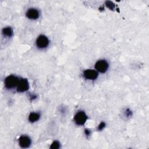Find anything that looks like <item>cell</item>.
Returning a JSON list of instances; mask_svg holds the SVG:
<instances>
[{
    "mask_svg": "<svg viewBox=\"0 0 149 149\" xmlns=\"http://www.w3.org/2000/svg\"><path fill=\"white\" fill-rule=\"evenodd\" d=\"M105 127V123L104 122H101L100 125L98 126V130H102L104 127Z\"/></svg>",
    "mask_w": 149,
    "mask_h": 149,
    "instance_id": "13",
    "label": "cell"
},
{
    "mask_svg": "<svg viewBox=\"0 0 149 149\" xmlns=\"http://www.w3.org/2000/svg\"><path fill=\"white\" fill-rule=\"evenodd\" d=\"M87 119V116L84 111H78L74 116V122L77 125H83Z\"/></svg>",
    "mask_w": 149,
    "mask_h": 149,
    "instance_id": "2",
    "label": "cell"
},
{
    "mask_svg": "<svg viewBox=\"0 0 149 149\" xmlns=\"http://www.w3.org/2000/svg\"><path fill=\"white\" fill-rule=\"evenodd\" d=\"M84 77L88 80H95L98 77V73L93 69H86L83 72Z\"/></svg>",
    "mask_w": 149,
    "mask_h": 149,
    "instance_id": "7",
    "label": "cell"
},
{
    "mask_svg": "<svg viewBox=\"0 0 149 149\" xmlns=\"http://www.w3.org/2000/svg\"><path fill=\"white\" fill-rule=\"evenodd\" d=\"M49 44L48 38L44 35H40L36 40V45L39 48H45Z\"/></svg>",
    "mask_w": 149,
    "mask_h": 149,
    "instance_id": "5",
    "label": "cell"
},
{
    "mask_svg": "<svg viewBox=\"0 0 149 149\" xmlns=\"http://www.w3.org/2000/svg\"><path fill=\"white\" fill-rule=\"evenodd\" d=\"M84 132H85V134L88 136H89L90 134V131L89 130H88V129H85V131H84Z\"/></svg>",
    "mask_w": 149,
    "mask_h": 149,
    "instance_id": "14",
    "label": "cell"
},
{
    "mask_svg": "<svg viewBox=\"0 0 149 149\" xmlns=\"http://www.w3.org/2000/svg\"><path fill=\"white\" fill-rule=\"evenodd\" d=\"M39 16L38 10L35 8H30L26 12V16L30 19H37L39 17Z\"/></svg>",
    "mask_w": 149,
    "mask_h": 149,
    "instance_id": "8",
    "label": "cell"
},
{
    "mask_svg": "<svg viewBox=\"0 0 149 149\" xmlns=\"http://www.w3.org/2000/svg\"><path fill=\"white\" fill-rule=\"evenodd\" d=\"M40 117V115L37 112H31L29 116V120L30 122H35L37 121Z\"/></svg>",
    "mask_w": 149,
    "mask_h": 149,
    "instance_id": "9",
    "label": "cell"
},
{
    "mask_svg": "<svg viewBox=\"0 0 149 149\" xmlns=\"http://www.w3.org/2000/svg\"><path fill=\"white\" fill-rule=\"evenodd\" d=\"M2 33L3 35H5L8 37H10L13 35V30L10 27H4L2 29Z\"/></svg>",
    "mask_w": 149,
    "mask_h": 149,
    "instance_id": "10",
    "label": "cell"
},
{
    "mask_svg": "<svg viewBox=\"0 0 149 149\" xmlns=\"http://www.w3.org/2000/svg\"><path fill=\"white\" fill-rule=\"evenodd\" d=\"M31 143V139L27 136H21L19 139V144L22 148H28Z\"/></svg>",
    "mask_w": 149,
    "mask_h": 149,
    "instance_id": "6",
    "label": "cell"
},
{
    "mask_svg": "<svg viewBox=\"0 0 149 149\" xmlns=\"http://www.w3.org/2000/svg\"><path fill=\"white\" fill-rule=\"evenodd\" d=\"M105 4H106V6L109 8L111 10H113L115 8V5L114 3L111 2V1H106L105 2Z\"/></svg>",
    "mask_w": 149,
    "mask_h": 149,
    "instance_id": "12",
    "label": "cell"
},
{
    "mask_svg": "<svg viewBox=\"0 0 149 149\" xmlns=\"http://www.w3.org/2000/svg\"><path fill=\"white\" fill-rule=\"evenodd\" d=\"M60 147V143L58 141H54L50 146V148L58 149Z\"/></svg>",
    "mask_w": 149,
    "mask_h": 149,
    "instance_id": "11",
    "label": "cell"
},
{
    "mask_svg": "<svg viewBox=\"0 0 149 149\" xmlns=\"http://www.w3.org/2000/svg\"><path fill=\"white\" fill-rule=\"evenodd\" d=\"M29 88V84L27 79L26 78L20 79L17 86V91L20 92V93L24 92L27 91Z\"/></svg>",
    "mask_w": 149,
    "mask_h": 149,
    "instance_id": "4",
    "label": "cell"
},
{
    "mask_svg": "<svg viewBox=\"0 0 149 149\" xmlns=\"http://www.w3.org/2000/svg\"><path fill=\"white\" fill-rule=\"evenodd\" d=\"M108 63L104 59L98 61L95 64V69L101 73H105L108 70Z\"/></svg>",
    "mask_w": 149,
    "mask_h": 149,
    "instance_id": "3",
    "label": "cell"
},
{
    "mask_svg": "<svg viewBox=\"0 0 149 149\" xmlns=\"http://www.w3.org/2000/svg\"><path fill=\"white\" fill-rule=\"evenodd\" d=\"M19 80L20 79L15 75H9L5 79V86L6 88L8 89L13 88L17 87Z\"/></svg>",
    "mask_w": 149,
    "mask_h": 149,
    "instance_id": "1",
    "label": "cell"
}]
</instances>
